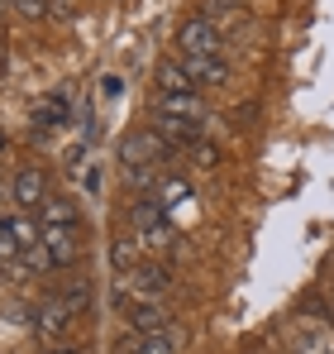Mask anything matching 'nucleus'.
<instances>
[{"instance_id": "dca6fc26", "label": "nucleus", "mask_w": 334, "mask_h": 354, "mask_svg": "<svg viewBox=\"0 0 334 354\" xmlns=\"http://www.w3.org/2000/svg\"><path fill=\"white\" fill-rule=\"evenodd\" d=\"M158 91H196V82L186 77V67L172 58V62H158Z\"/></svg>"}, {"instance_id": "0eeeda50", "label": "nucleus", "mask_w": 334, "mask_h": 354, "mask_svg": "<svg viewBox=\"0 0 334 354\" xmlns=\"http://www.w3.org/2000/svg\"><path fill=\"white\" fill-rule=\"evenodd\" d=\"M158 139H163L167 149H191V144H201V129L206 124H196V120H167V115H153L148 124Z\"/></svg>"}, {"instance_id": "f257e3e1", "label": "nucleus", "mask_w": 334, "mask_h": 354, "mask_svg": "<svg viewBox=\"0 0 334 354\" xmlns=\"http://www.w3.org/2000/svg\"><path fill=\"white\" fill-rule=\"evenodd\" d=\"M167 153H172V149H167L153 129H134V134H124V144H119V163H124V173H134V168H163Z\"/></svg>"}, {"instance_id": "f3484780", "label": "nucleus", "mask_w": 334, "mask_h": 354, "mask_svg": "<svg viewBox=\"0 0 334 354\" xmlns=\"http://www.w3.org/2000/svg\"><path fill=\"white\" fill-rule=\"evenodd\" d=\"M119 350H124V354H177V340H172L167 330H158V335H139L134 345L124 340Z\"/></svg>"}, {"instance_id": "6e6552de", "label": "nucleus", "mask_w": 334, "mask_h": 354, "mask_svg": "<svg viewBox=\"0 0 334 354\" xmlns=\"http://www.w3.org/2000/svg\"><path fill=\"white\" fill-rule=\"evenodd\" d=\"M181 67H186V77L196 82V86H224L229 82V67L220 58H196V53H181Z\"/></svg>"}, {"instance_id": "2eb2a0df", "label": "nucleus", "mask_w": 334, "mask_h": 354, "mask_svg": "<svg viewBox=\"0 0 334 354\" xmlns=\"http://www.w3.org/2000/svg\"><path fill=\"white\" fill-rule=\"evenodd\" d=\"M110 268H115V273H124V278L139 268V239H129V235L115 239V244H110Z\"/></svg>"}, {"instance_id": "a211bd4d", "label": "nucleus", "mask_w": 334, "mask_h": 354, "mask_svg": "<svg viewBox=\"0 0 334 354\" xmlns=\"http://www.w3.org/2000/svg\"><path fill=\"white\" fill-rule=\"evenodd\" d=\"M19 263H24V273H53V254L43 249V239H39L34 249H24V254H19Z\"/></svg>"}, {"instance_id": "f03ea898", "label": "nucleus", "mask_w": 334, "mask_h": 354, "mask_svg": "<svg viewBox=\"0 0 334 354\" xmlns=\"http://www.w3.org/2000/svg\"><path fill=\"white\" fill-rule=\"evenodd\" d=\"M177 48L196 53V58H220V29H215V19L206 10L191 15V19H181L177 24Z\"/></svg>"}, {"instance_id": "412c9836", "label": "nucleus", "mask_w": 334, "mask_h": 354, "mask_svg": "<svg viewBox=\"0 0 334 354\" xmlns=\"http://www.w3.org/2000/svg\"><path fill=\"white\" fill-rule=\"evenodd\" d=\"M191 153H196V158H201V163H206V168H210V163H220V153H215V149H210V144H191Z\"/></svg>"}, {"instance_id": "9b49d317", "label": "nucleus", "mask_w": 334, "mask_h": 354, "mask_svg": "<svg viewBox=\"0 0 334 354\" xmlns=\"http://www.w3.org/2000/svg\"><path fill=\"white\" fill-rule=\"evenodd\" d=\"M167 316L158 301H134V311H129V326L139 330V335H158V330H167Z\"/></svg>"}, {"instance_id": "39448f33", "label": "nucleus", "mask_w": 334, "mask_h": 354, "mask_svg": "<svg viewBox=\"0 0 334 354\" xmlns=\"http://www.w3.org/2000/svg\"><path fill=\"white\" fill-rule=\"evenodd\" d=\"M153 115H167V120H206V101L196 91H158L153 96Z\"/></svg>"}, {"instance_id": "b1692460", "label": "nucleus", "mask_w": 334, "mask_h": 354, "mask_svg": "<svg viewBox=\"0 0 334 354\" xmlns=\"http://www.w3.org/2000/svg\"><path fill=\"white\" fill-rule=\"evenodd\" d=\"M5 10H10V0H0V15H5Z\"/></svg>"}, {"instance_id": "1a4fd4ad", "label": "nucleus", "mask_w": 334, "mask_h": 354, "mask_svg": "<svg viewBox=\"0 0 334 354\" xmlns=\"http://www.w3.org/2000/svg\"><path fill=\"white\" fill-rule=\"evenodd\" d=\"M67 326H72V311H67L57 297H53V301H43V306H39V316H34L39 340H48V345H53L57 335H67Z\"/></svg>"}, {"instance_id": "ddd939ff", "label": "nucleus", "mask_w": 334, "mask_h": 354, "mask_svg": "<svg viewBox=\"0 0 334 354\" xmlns=\"http://www.w3.org/2000/svg\"><path fill=\"white\" fill-rule=\"evenodd\" d=\"M129 283H134L144 297H158V292H167L172 273H167V268H158V263H139V268L129 273Z\"/></svg>"}, {"instance_id": "5701e85b", "label": "nucleus", "mask_w": 334, "mask_h": 354, "mask_svg": "<svg viewBox=\"0 0 334 354\" xmlns=\"http://www.w3.org/2000/svg\"><path fill=\"white\" fill-rule=\"evenodd\" d=\"M48 354H81L77 345H48Z\"/></svg>"}, {"instance_id": "423d86ee", "label": "nucleus", "mask_w": 334, "mask_h": 354, "mask_svg": "<svg viewBox=\"0 0 334 354\" xmlns=\"http://www.w3.org/2000/svg\"><path fill=\"white\" fill-rule=\"evenodd\" d=\"M291 354H334V330L325 321H315V316L296 321V330H291Z\"/></svg>"}, {"instance_id": "9d476101", "label": "nucleus", "mask_w": 334, "mask_h": 354, "mask_svg": "<svg viewBox=\"0 0 334 354\" xmlns=\"http://www.w3.org/2000/svg\"><path fill=\"white\" fill-rule=\"evenodd\" d=\"M5 235L14 239L19 249H34V244L43 239V225H39L29 211H10V216H5Z\"/></svg>"}, {"instance_id": "393cba45", "label": "nucleus", "mask_w": 334, "mask_h": 354, "mask_svg": "<svg viewBox=\"0 0 334 354\" xmlns=\"http://www.w3.org/2000/svg\"><path fill=\"white\" fill-rule=\"evenodd\" d=\"M0 230H5V216H0Z\"/></svg>"}, {"instance_id": "7ed1b4c3", "label": "nucleus", "mask_w": 334, "mask_h": 354, "mask_svg": "<svg viewBox=\"0 0 334 354\" xmlns=\"http://www.w3.org/2000/svg\"><path fill=\"white\" fill-rule=\"evenodd\" d=\"M43 249L53 254V268L81 259V225H43Z\"/></svg>"}, {"instance_id": "f8f14e48", "label": "nucleus", "mask_w": 334, "mask_h": 354, "mask_svg": "<svg viewBox=\"0 0 334 354\" xmlns=\"http://www.w3.org/2000/svg\"><path fill=\"white\" fill-rule=\"evenodd\" d=\"M186 196H191V182H186V177H158L153 192H148V201H158L163 211H172V206L186 201Z\"/></svg>"}, {"instance_id": "20e7f679", "label": "nucleus", "mask_w": 334, "mask_h": 354, "mask_svg": "<svg viewBox=\"0 0 334 354\" xmlns=\"http://www.w3.org/2000/svg\"><path fill=\"white\" fill-rule=\"evenodd\" d=\"M10 201H14L19 211H39V206L48 201V177L39 173V168H19L14 182H10Z\"/></svg>"}, {"instance_id": "aec40b11", "label": "nucleus", "mask_w": 334, "mask_h": 354, "mask_svg": "<svg viewBox=\"0 0 334 354\" xmlns=\"http://www.w3.org/2000/svg\"><path fill=\"white\" fill-rule=\"evenodd\" d=\"M10 10H19L24 19H43L48 15V0H10Z\"/></svg>"}, {"instance_id": "4be33fe9", "label": "nucleus", "mask_w": 334, "mask_h": 354, "mask_svg": "<svg viewBox=\"0 0 334 354\" xmlns=\"http://www.w3.org/2000/svg\"><path fill=\"white\" fill-rule=\"evenodd\" d=\"M244 0H206V10H239Z\"/></svg>"}, {"instance_id": "4468645a", "label": "nucleus", "mask_w": 334, "mask_h": 354, "mask_svg": "<svg viewBox=\"0 0 334 354\" xmlns=\"http://www.w3.org/2000/svg\"><path fill=\"white\" fill-rule=\"evenodd\" d=\"M39 225H81V216H77V206L67 196H48L39 206Z\"/></svg>"}, {"instance_id": "6ab92c4d", "label": "nucleus", "mask_w": 334, "mask_h": 354, "mask_svg": "<svg viewBox=\"0 0 334 354\" xmlns=\"http://www.w3.org/2000/svg\"><path fill=\"white\" fill-rule=\"evenodd\" d=\"M139 239H144L148 249H172V239H177V235H172V225L163 221V225H153V230H144Z\"/></svg>"}]
</instances>
